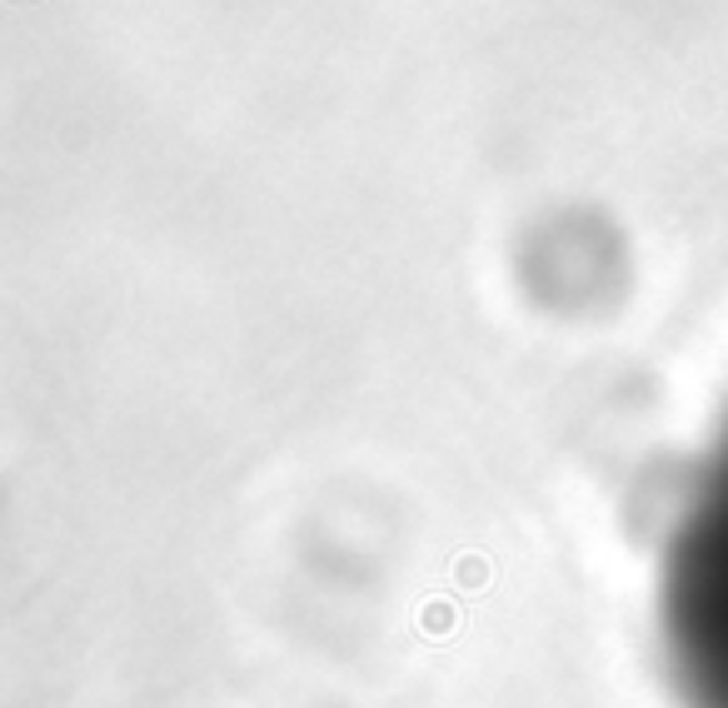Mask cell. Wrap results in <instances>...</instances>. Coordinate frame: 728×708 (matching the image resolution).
Returning a JSON list of instances; mask_svg holds the SVG:
<instances>
[{
	"mask_svg": "<svg viewBox=\"0 0 728 708\" xmlns=\"http://www.w3.org/2000/svg\"><path fill=\"white\" fill-rule=\"evenodd\" d=\"M658 648L684 708H728V414L658 554Z\"/></svg>",
	"mask_w": 728,
	"mask_h": 708,
	"instance_id": "cell-1",
	"label": "cell"
}]
</instances>
